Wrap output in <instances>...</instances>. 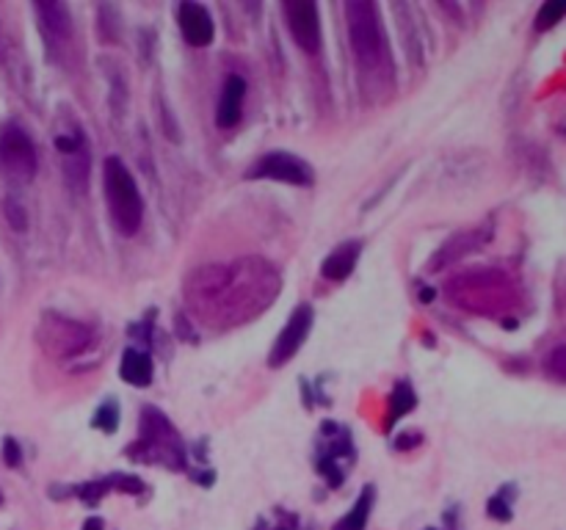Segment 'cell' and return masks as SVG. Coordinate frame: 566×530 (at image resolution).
I'll list each match as a JSON object with an SVG mask.
<instances>
[{"mask_svg":"<svg viewBox=\"0 0 566 530\" xmlns=\"http://www.w3.org/2000/svg\"><path fill=\"white\" fill-rule=\"evenodd\" d=\"M279 287V271L260 257L210 262L188 274L185 305L199 323L210 329H233L266 313Z\"/></svg>","mask_w":566,"mask_h":530,"instance_id":"cell-1","label":"cell"},{"mask_svg":"<svg viewBox=\"0 0 566 530\" xmlns=\"http://www.w3.org/2000/svg\"><path fill=\"white\" fill-rule=\"evenodd\" d=\"M346 25H349V42L351 53L357 58L362 86L376 84V86H390L395 81L393 75V53H390V40L382 22V12L370 0H349L346 4Z\"/></svg>","mask_w":566,"mask_h":530,"instance_id":"cell-2","label":"cell"},{"mask_svg":"<svg viewBox=\"0 0 566 530\" xmlns=\"http://www.w3.org/2000/svg\"><path fill=\"white\" fill-rule=\"evenodd\" d=\"M445 298L470 315H500L514 305V285L503 271H470L445 285Z\"/></svg>","mask_w":566,"mask_h":530,"instance_id":"cell-3","label":"cell"},{"mask_svg":"<svg viewBox=\"0 0 566 530\" xmlns=\"http://www.w3.org/2000/svg\"><path fill=\"white\" fill-rule=\"evenodd\" d=\"M102 188H105V202H108L113 226H117L122 235H136L144 221V199L130 169L117 155L105 158Z\"/></svg>","mask_w":566,"mask_h":530,"instance_id":"cell-4","label":"cell"},{"mask_svg":"<svg viewBox=\"0 0 566 530\" xmlns=\"http://www.w3.org/2000/svg\"><path fill=\"white\" fill-rule=\"evenodd\" d=\"M130 456L138 462H149V464H164L169 470H182V464H185L182 439L172 428L169 418L161 409H155V406L141 409V434H138L136 445L130 447Z\"/></svg>","mask_w":566,"mask_h":530,"instance_id":"cell-5","label":"cell"},{"mask_svg":"<svg viewBox=\"0 0 566 530\" xmlns=\"http://www.w3.org/2000/svg\"><path fill=\"white\" fill-rule=\"evenodd\" d=\"M36 166H40V158H36V146L25 128L17 122L0 128V174L9 182H31L36 177Z\"/></svg>","mask_w":566,"mask_h":530,"instance_id":"cell-6","label":"cell"},{"mask_svg":"<svg viewBox=\"0 0 566 530\" xmlns=\"http://www.w3.org/2000/svg\"><path fill=\"white\" fill-rule=\"evenodd\" d=\"M40 343L42 349L56 357V359H66V357H78L89 349L92 343V329L72 321V318H64V315H56V313H48L40 323Z\"/></svg>","mask_w":566,"mask_h":530,"instance_id":"cell-7","label":"cell"},{"mask_svg":"<svg viewBox=\"0 0 566 530\" xmlns=\"http://www.w3.org/2000/svg\"><path fill=\"white\" fill-rule=\"evenodd\" d=\"M56 149L61 158V172L66 185L72 188L75 194H84L89 185V169H92V155H89V144L84 130L75 125L66 133L56 136Z\"/></svg>","mask_w":566,"mask_h":530,"instance_id":"cell-8","label":"cell"},{"mask_svg":"<svg viewBox=\"0 0 566 530\" xmlns=\"http://www.w3.org/2000/svg\"><path fill=\"white\" fill-rule=\"evenodd\" d=\"M249 180H277V182H287V185H313L315 182V172L310 163H305L301 158L290 155V153H269L262 155L249 172Z\"/></svg>","mask_w":566,"mask_h":530,"instance_id":"cell-9","label":"cell"},{"mask_svg":"<svg viewBox=\"0 0 566 530\" xmlns=\"http://www.w3.org/2000/svg\"><path fill=\"white\" fill-rule=\"evenodd\" d=\"M290 36L296 40V45L315 56L321 50V17H318V6L313 0H290V4H282Z\"/></svg>","mask_w":566,"mask_h":530,"instance_id":"cell-10","label":"cell"},{"mask_svg":"<svg viewBox=\"0 0 566 530\" xmlns=\"http://www.w3.org/2000/svg\"><path fill=\"white\" fill-rule=\"evenodd\" d=\"M313 321H315V313H313L310 305H301V307L293 310V315L282 326L277 343H274V349L269 354V365L271 367H282V365H287L298 354V349L305 346V340L310 337Z\"/></svg>","mask_w":566,"mask_h":530,"instance_id":"cell-11","label":"cell"},{"mask_svg":"<svg viewBox=\"0 0 566 530\" xmlns=\"http://www.w3.org/2000/svg\"><path fill=\"white\" fill-rule=\"evenodd\" d=\"M33 12L40 17V28L50 50L66 48L72 42V14L66 4H53V0L48 4V0H42V4H33Z\"/></svg>","mask_w":566,"mask_h":530,"instance_id":"cell-12","label":"cell"},{"mask_svg":"<svg viewBox=\"0 0 566 530\" xmlns=\"http://www.w3.org/2000/svg\"><path fill=\"white\" fill-rule=\"evenodd\" d=\"M180 31L185 36V42L188 45H194V48H208L213 42V17L210 12L202 6V4H194V0H188V4L180 6Z\"/></svg>","mask_w":566,"mask_h":530,"instance_id":"cell-13","label":"cell"},{"mask_svg":"<svg viewBox=\"0 0 566 530\" xmlns=\"http://www.w3.org/2000/svg\"><path fill=\"white\" fill-rule=\"evenodd\" d=\"M486 238H489V230H467V233H459V235L447 238V241L439 246V252L431 254V260H429V271H439V269H447V265H453V262L464 260L470 252L481 249Z\"/></svg>","mask_w":566,"mask_h":530,"instance_id":"cell-14","label":"cell"},{"mask_svg":"<svg viewBox=\"0 0 566 530\" xmlns=\"http://www.w3.org/2000/svg\"><path fill=\"white\" fill-rule=\"evenodd\" d=\"M326 450L318 456V473L329 481V486H340L346 478V467L340 462H351L354 459V447H351V437L346 431H340L337 439L326 437Z\"/></svg>","mask_w":566,"mask_h":530,"instance_id":"cell-15","label":"cell"},{"mask_svg":"<svg viewBox=\"0 0 566 530\" xmlns=\"http://www.w3.org/2000/svg\"><path fill=\"white\" fill-rule=\"evenodd\" d=\"M243 102H246V81L241 75H230L221 86V97L216 105V122L218 128H235L241 122L243 113Z\"/></svg>","mask_w":566,"mask_h":530,"instance_id":"cell-16","label":"cell"},{"mask_svg":"<svg viewBox=\"0 0 566 530\" xmlns=\"http://www.w3.org/2000/svg\"><path fill=\"white\" fill-rule=\"evenodd\" d=\"M362 254V243L359 241H346V243H340L321 265V274L332 282H343L351 277L354 271V265Z\"/></svg>","mask_w":566,"mask_h":530,"instance_id":"cell-17","label":"cell"},{"mask_svg":"<svg viewBox=\"0 0 566 530\" xmlns=\"http://www.w3.org/2000/svg\"><path fill=\"white\" fill-rule=\"evenodd\" d=\"M119 375H122V382H128L133 387H149L153 384V359L138 349H128L119 362Z\"/></svg>","mask_w":566,"mask_h":530,"instance_id":"cell-18","label":"cell"},{"mask_svg":"<svg viewBox=\"0 0 566 530\" xmlns=\"http://www.w3.org/2000/svg\"><path fill=\"white\" fill-rule=\"evenodd\" d=\"M373 500H376V489L373 486H365L362 495L354 503V508L343 519H340L332 530H365L367 517H370V508H373Z\"/></svg>","mask_w":566,"mask_h":530,"instance_id":"cell-19","label":"cell"},{"mask_svg":"<svg viewBox=\"0 0 566 530\" xmlns=\"http://www.w3.org/2000/svg\"><path fill=\"white\" fill-rule=\"evenodd\" d=\"M414 403H418V398H414V390L406 384V382H401V384H395V390H393V395H390V426L393 423H398L403 414H409L411 409H414Z\"/></svg>","mask_w":566,"mask_h":530,"instance_id":"cell-20","label":"cell"},{"mask_svg":"<svg viewBox=\"0 0 566 530\" xmlns=\"http://www.w3.org/2000/svg\"><path fill=\"white\" fill-rule=\"evenodd\" d=\"M517 495L514 491V486L509 483L506 489H500L495 498H489V503H486V511H489V517L492 519H498V522H509L511 517H514V511H511V498Z\"/></svg>","mask_w":566,"mask_h":530,"instance_id":"cell-21","label":"cell"},{"mask_svg":"<svg viewBox=\"0 0 566 530\" xmlns=\"http://www.w3.org/2000/svg\"><path fill=\"white\" fill-rule=\"evenodd\" d=\"M94 428L105 431V434H113L119 428V403L108 398L97 411H94Z\"/></svg>","mask_w":566,"mask_h":530,"instance_id":"cell-22","label":"cell"},{"mask_svg":"<svg viewBox=\"0 0 566 530\" xmlns=\"http://www.w3.org/2000/svg\"><path fill=\"white\" fill-rule=\"evenodd\" d=\"M111 491V478H100V481H89V483H81V486H75L69 495H78L84 503L89 506H97L102 495H108Z\"/></svg>","mask_w":566,"mask_h":530,"instance_id":"cell-23","label":"cell"},{"mask_svg":"<svg viewBox=\"0 0 566 530\" xmlns=\"http://www.w3.org/2000/svg\"><path fill=\"white\" fill-rule=\"evenodd\" d=\"M566 17V0H550V4H544L542 9H539V14H536V28L539 31H547V28H553L555 22H561Z\"/></svg>","mask_w":566,"mask_h":530,"instance_id":"cell-24","label":"cell"},{"mask_svg":"<svg viewBox=\"0 0 566 530\" xmlns=\"http://www.w3.org/2000/svg\"><path fill=\"white\" fill-rule=\"evenodd\" d=\"M547 373L558 382H566V346H555L547 354Z\"/></svg>","mask_w":566,"mask_h":530,"instance_id":"cell-25","label":"cell"},{"mask_svg":"<svg viewBox=\"0 0 566 530\" xmlns=\"http://www.w3.org/2000/svg\"><path fill=\"white\" fill-rule=\"evenodd\" d=\"M108 478H111V489H117V491H130V495H141V491H144V481L136 478V475L113 473V475H108Z\"/></svg>","mask_w":566,"mask_h":530,"instance_id":"cell-26","label":"cell"},{"mask_svg":"<svg viewBox=\"0 0 566 530\" xmlns=\"http://www.w3.org/2000/svg\"><path fill=\"white\" fill-rule=\"evenodd\" d=\"M6 216H9V224L14 226V230H25L28 226V216H25V210H22V205L17 202V199H9L6 202Z\"/></svg>","mask_w":566,"mask_h":530,"instance_id":"cell-27","label":"cell"},{"mask_svg":"<svg viewBox=\"0 0 566 530\" xmlns=\"http://www.w3.org/2000/svg\"><path fill=\"white\" fill-rule=\"evenodd\" d=\"M4 459H6L9 467H20V462H22V450H20L17 439L9 437V439L4 442Z\"/></svg>","mask_w":566,"mask_h":530,"instance_id":"cell-28","label":"cell"},{"mask_svg":"<svg viewBox=\"0 0 566 530\" xmlns=\"http://www.w3.org/2000/svg\"><path fill=\"white\" fill-rule=\"evenodd\" d=\"M274 530H298V517L279 508V525H277Z\"/></svg>","mask_w":566,"mask_h":530,"instance_id":"cell-29","label":"cell"},{"mask_svg":"<svg viewBox=\"0 0 566 530\" xmlns=\"http://www.w3.org/2000/svg\"><path fill=\"white\" fill-rule=\"evenodd\" d=\"M420 442V434H401L398 439H395V447L398 450H409V447H414Z\"/></svg>","mask_w":566,"mask_h":530,"instance_id":"cell-30","label":"cell"},{"mask_svg":"<svg viewBox=\"0 0 566 530\" xmlns=\"http://www.w3.org/2000/svg\"><path fill=\"white\" fill-rule=\"evenodd\" d=\"M81 530H105V522H102L100 517H89V519L84 522Z\"/></svg>","mask_w":566,"mask_h":530,"instance_id":"cell-31","label":"cell"},{"mask_svg":"<svg viewBox=\"0 0 566 530\" xmlns=\"http://www.w3.org/2000/svg\"><path fill=\"white\" fill-rule=\"evenodd\" d=\"M254 530H269V525H266V519H260V522H257V527H254Z\"/></svg>","mask_w":566,"mask_h":530,"instance_id":"cell-32","label":"cell"},{"mask_svg":"<svg viewBox=\"0 0 566 530\" xmlns=\"http://www.w3.org/2000/svg\"><path fill=\"white\" fill-rule=\"evenodd\" d=\"M429 530H434V527H429Z\"/></svg>","mask_w":566,"mask_h":530,"instance_id":"cell-33","label":"cell"}]
</instances>
